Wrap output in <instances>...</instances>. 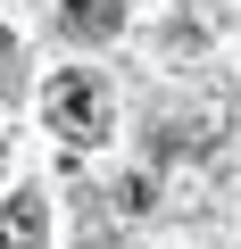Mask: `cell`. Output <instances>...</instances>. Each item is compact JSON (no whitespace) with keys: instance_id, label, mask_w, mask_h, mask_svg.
Segmentation results:
<instances>
[{"instance_id":"cell-1","label":"cell","mask_w":241,"mask_h":249,"mask_svg":"<svg viewBox=\"0 0 241 249\" xmlns=\"http://www.w3.org/2000/svg\"><path fill=\"white\" fill-rule=\"evenodd\" d=\"M42 116H50V133L75 142V150H100L108 142V83L92 67H58L42 83Z\"/></svg>"},{"instance_id":"cell-2","label":"cell","mask_w":241,"mask_h":249,"mask_svg":"<svg viewBox=\"0 0 241 249\" xmlns=\"http://www.w3.org/2000/svg\"><path fill=\"white\" fill-rule=\"evenodd\" d=\"M42 232H50V208H42V191L0 199V249H42Z\"/></svg>"},{"instance_id":"cell-3","label":"cell","mask_w":241,"mask_h":249,"mask_svg":"<svg viewBox=\"0 0 241 249\" xmlns=\"http://www.w3.org/2000/svg\"><path fill=\"white\" fill-rule=\"evenodd\" d=\"M58 25H67L75 42H108L116 25H125V0H67V9H58Z\"/></svg>"},{"instance_id":"cell-4","label":"cell","mask_w":241,"mask_h":249,"mask_svg":"<svg viewBox=\"0 0 241 249\" xmlns=\"http://www.w3.org/2000/svg\"><path fill=\"white\" fill-rule=\"evenodd\" d=\"M9 58H17V42H9V34H0V75H9Z\"/></svg>"},{"instance_id":"cell-5","label":"cell","mask_w":241,"mask_h":249,"mask_svg":"<svg viewBox=\"0 0 241 249\" xmlns=\"http://www.w3.org/2000/svg\"><path fill=\"white\" fill-rule=\"evenodd\" d=\"M0 166H9V142H0Z\"/></svg>"}]
</instances>
